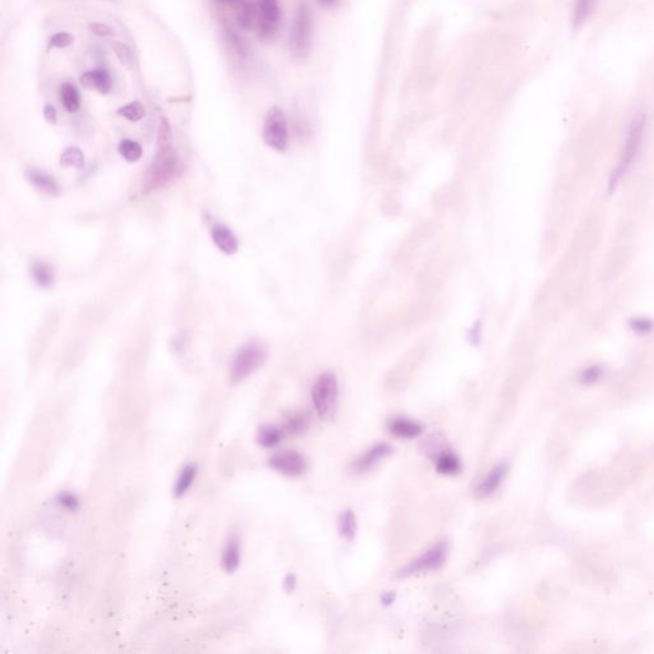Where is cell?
Listing matches in <instances>:
<instances>
[{
    "label": "cell",
    "instance_id": "1",
    "mask_svg": "<svg viewBox=\"0 0 654 654\" xmlns=\"http://www.w3.org/2000/svg\"><path fill=\"white\" fill-rule=\"evenodd\" d=\"M238 22L246 30L252 31L258 39L272 41L282 26V9L277 0H239Z\"/></svg>",
    "mask_w": 654,
    "mask_h": 654
},
{
    "label": "cell",
    "instance_id": "2",
    "mask_svg": "<svg viewBox=\"0 0 654 654\" xmlns=\"http://www.w3.org/2000/svg\"><path fill=\"white\" fill-rule=\"evenodd\" d=\"M179 165L173 144H157V154L146 172L144 187L146 191L165 186L174 177Z\"/></svg>",
    "mask_w": 654,
    "mask_h": 654
},
{
    "label": "cell",
    "instance_id": "3",
    "mask_svg": "<svg viewBox=\"0 0 654 654\" xmlns=\"http://www.w3.org/2000/svg\"><path fill=\"white\" fill-rule=\"evenodd\" d=\"M644 128H645V117L642 113H638L631 120L623 155L610 179V191H613V188L618 186V182L628 173L633 162H635L638 154L640 151V146H642Z\"/></svg>",
    "mask_w": 654,
    "mask_h": 654
},
{
    "label": "cell",
    "instance_id": "4",
    "mask_svg": "<svg viewBox=\"0 0 654 654\" xmlns=\"http://www.w3.org/2000/svg\"><path fill=\"white\" fill-rule=\"evenodd\" d=\"M313 19L311 8L302 1L295 14L290 31V51L295 58L303 59L311 53L312 48Z\"/></svg>",
    "mask_w": 654,
    "mask_h": 654
},
{
    "label": "cell",
    "instance_id": "5",
    "mask_svg": "<svg viewBox=\"0 0 654 654\" xmlns=\"http://www.w3.org/2000/svg\"><path fill=\"white\" fill-rule=\"evenodd\" d=\"M267 360V350L259 342H249L240 349L235 355L232 368H230V377L234 384L243 381L244 378L256 372L258 368L264 366Z\"/></svg>",
    "mask_w": 654,
    "mask_h": 654
},
{
    "label": "cell",
    "instance_id": "6",
    "mask_svg": "<svg viewBox=\"0 0 654 654\" xmlns=\"http://www.w3.org/2000/svg\"><path fill=\"white\" fill-rule=\"evenodd\" d=\"M337 377L330 372L321 375L313 385V404L321 420L334 418L337 412Z\"/></svg>",
    "mask_w": 654,
    "mask_h": 654
},
{
    "label": "cell",
    "instance_id": "7",
    "mask_svg": "<svg viewBox=\"0 0 654 654\" xmlns=\"http://www.w3.org/2000/svg\"><path fill=\"white\" fill-rule=\"evenodd\" d=\"M262 137L264 144L274 150L282 152L288 149V120L279 106H272L266 115Z\"/></svg>",
    "mask_w": 654,
    "mask_h": 654
},
{
    "label": "cell",
    "instance_id": "8",
    "mask_svg": "<svg viewBox=\"0 0 654 654\" xmlns=\"http://www.w3.org/2000/svg\"><path fill=\"white\" fill-rule=\"evenodd\" d=\"M447 553H449V543L446 540H442L436 546L430 548L427 553H423L417 560L407 565L405 568H402V570L397 571V575L399 578H408V576L415 575L422 571L438 570L445 564Z\"/></svg>",
    "mask_w": 654,
    "mask_h": 654
},
{
    "label": "cell",
    "instance_id": "9",
    "mask_svg": "<svg viewBox=\"0 0 654 654\" xmlns=\"http://www.w3.org/2000/svg\"><path fill=\"white\" fill-rule=\"evenodd\" d=\"M270 467L282 475L297 477L306 470V460L297 451H282L271 457Z\"/></svg>",
    "mask_w": 654,
    "mask_h": 654
},
{
    "label": "cell",
    "instance_id": "10",
    "mask_svg": "<svg viewBox=\"0 0 654 654\" xmlns=\"http://www.w3.org/2000/svg\"><path fill=\"white\" fill-rule=\"evenodd\" d=\"M79 84L87 90L97 91L100 95H108L112 91V77L105 68H96L84 72L79 77Z\"/></svg>",
    "mask_w": 654,
    "mask_h": 654
},
{
    "label": "cell",
    "instance_id": "11",
    "mask_svg": "<svg viewBox=\"0 0 654 654\" xmlns=\"http://www.w3.org/2000/svg\"><path fill=\"white\" fill-rule=\"evenodd\" d=\"M392 452V447L389 444H377L371 447L370 450L366 451L363 455L358 457L353 464V470L355 473H363L375 467L380 460L385 459L386 456L390 455Z\"/></svg>",
    "mask_w": 654,
    "mask_h": 654
},
{
    "label": "cell",
    "instance_id": "12",
    "mask_svg": "<svg viewBox=\"0 0 654 654\" xmlns=\"http://www.w3.org/2000/svg\"><path fill=\"white\" fill-rule=\"evenodd\" d=\"M24 177L31 186L35 187L40 192L46 193L49 196H58L59 186L56 180L40 169L30 168L24 172Z\"/></svg>",
    "mask_w": 654,
    "mask_h": 654
},
{
    "label": "cell",
    "instance_id": "13",
    "mask_svg": "<svg viewBox=\"0 0 654 654\" xmlns=\"http://www.w3.org/2000/svg\"><path fill=\"white\" fill-rule=\"evenodd\" d=\"M506 473H507V467L505 465L504 462L496 465L475 488V496L478 498H486L496 492V490L502 483Z\"/></svg>",
    "mask_w": 654,
    "mask_h": 654
},
{
    "label": "cell",
    "instance_id": "14",
    "mask_svg": "<svg viewBox=\"0 0 654 654\" xmlns=\"http://www.w3.org/2000/svg\"><path fill=\"white\" fill-rule=\"evenodd\" d=\"M211 235H212V240L215 243V246L222 251V253L225 254H234L238 251V239L235 237L234 233L225 225H215L212 232H211Z\"/></svg>",
    "mask_w": 654,
    "mask_h": 654
},
{
    "label": "cell",
    "instance_id": "15",
    "mask_svg": "<svg viewBox=\"0 0 654 654\" xmlns=\"http://www.w3.org/2000/svg\"><path fill=\"white\" fill-rule=\"evenodd\" d=\"M389 430L397 437L415 438L423 432V426L415 420L397 418V420H391Z\"/></svg>",
    "mask_w": 654,
    "mask_h": 654
},
{
    "label": "cell",
    "instance_id": "16",
    "mask_svg": "<svg viewBox=\"0 0 654 654\" xmlns=\"http://www.w3.org/2000/svg\"><path fill=\"white\" fill-rule=\"evenodd\" d=\"M59 99L63 108L66 109L68 113L79 112V106H81V96L74 84L71 82L61 84L59 89Z\"/></svg>",
    "mask_w": 654,
    "mask_h": 654
},
{
    "label": "cell",
    "instance_id": "17",
    "mask_svg": "<svg viewBox=\"0 0 654 654\" xmlns=\"http://www.w3.org/2000/svg\"><path fill=\"white\" fill-rule=\"evenodd\" d=\"M436 469L440 475H454L462 470V462L450 451H444L436 459Z\"/></svg>",
    "mask_w": 654,
    "mask_h": 654
},
{
    "label": "cell",
    "instance_id": "18",
    "mask_svg": "<svg viewBox=\"0 0 654 654\" xmlns=\"http://www.w3.org/2000/svg\"><path fill=\"white\" fill-rule=\"evenodd\" d=\"M31 274L37 285L41 288H48L54 282V271L46 262H42V261L35 262L32 264Z\"/></svg>",
    "mask_w": 654,
    "mask_h": 654
},
{
    "label": "cell",
    "instance_id": "19",
    "mask_svg": "<svg viewBox=\"0 0 654 654\" xmlns=\"http://www.w3.org/2000/svg\"><path fill=\"white\" fill-rule=\"evenodd\" d=\"M284 436V431L274 426H264L259 428L257 435L258 444L264 447H275Z\"/></svg>",
    "mask_w": 654,
    "mask_h": 654
},
{
    "label": "cell",
    "instance_id": "20",
    "mask_svg": "<svg viewBox=\"0 0 654 654\" xmlns=\"http://www.w3.org/2000/svg\"><path fill=\"white\" fill-rule=\"evenodd\" d=\"M597 0H575L574 6V12H573V24L578 29L584 24V22L588 19L589 16L595 9V4Z\"/></svg>",
    "mask_w": 654,
    "mask_h": 654
},
{
    "label": "cell",
    "instance_id": "21",
    "mask_svg": "<svg viewBox=\"0 0 654 654\" xmlns=\"http://www.w3.org/2000/svg\"><path fill=\"white\" fill-rule=\"evenodd\" d=\"M239 561V543L235 540H230L228 546L225 548V551H224V555H222V566H224L225 570L229 571V573H233V571L238 569Z\"/></svg>",
    "mask_w": 654,
    "mask_h": 654
},
{
    "label": "cell",
    "instance_id": "22",
    "mask_svg": "<svg viewBox=\"0 0 654 654\" xmlns=\"http://www.w3.org/2000/svg\"><path fill=\"white\" fill-rule=\"evenodd\" d=\"M339 532L348 542L355 540L357 535V519L352 510H345L339 519Z\"/></svg>",
    "mask_w": 654,
    "mask_h": 654
},
{
    "label": "cell",
    "instance_id": "23",
    "mask_svg": "<svg viewBox=\"0 0 654 654\" xmlns=\"http://www.w3.org/2000/svg\"><path fill=\"white\" fill-rule=\"evenodd\" d=\"M110 46L113 49V51H114V54L117 55V58L119 60L122 66L127 68V69H129V71L134 69L137 60H136V56H134L132 50L128 45L123 44V42L113 41L110 44Z\"/></svg>",
    "mask_w": 654,
    "mask_h": 654
},
{
    "label": "cell",
    "instance_id": "24",
    "mask_svg": "<svg viewBox=\"0 0 654 654\" xmlns=\"http://www.w3.org/2000/svg\"><path fill=\"white\" fill-rule=\"evenodd\" d=\"M118 150H119L120 157L128 162H139L141 157H142L141 144L139 142H136V141H133V139L120 141Z\"/></svg>",
    "mask_w": 654,
    "mask_h": 654
},
{
    "label": "cell",
    "instance_id": "25",
    "mask_svg": "<svg viewBox=\"0 0 654 654\" xmlns=\"http://www.w3.org/2000/svg\"><path fill=\"white\" fill-rule=\"evenodd\" d=\"M309 427V417L306 413H294L285 423V432L289 435H300L306 432Z\"/></svg>",
    "mask_w": 654,
    "mask_h": 654
},
{
    "label": "cell",
    "instance_id": "26",
    "mask_svg": "<svg viewBox=\"0 0 654 654\" xmlns=\"http://www.w3.org/2000/svg\"><path fill=\"white\" fill-rule=\"evenodd\" d=\"M60 165L64 168H82L84 165V152L79 147H68L60 157Z\"/></svg>",
    "mask_w": 654,
    "mask_h": 654
},
{
    "label": "cell",
    "instance_id": "27",
    "mask_svg": "<svg viewBox=\"0 0 654 654\" xmlns=\"http://www.w3.org/2000/svg\"><path fill=\"white\" fill-rule=\"evenodd\" d=\"M196 473H197V469L193 465H187L186 468L182 470L179 478L177 480V485H175V495L178 497L184 495L189 490V487L192 486L193 480L196 478Z\"/></svg>",
    "mask_w": 654,
    "mask_h": 654
},
{
    "label": "cell",
    "instance_id": "28",
    "mask_svg": "<svg viewBox=\"0 0 654 654\" xmlns=\"http://www.w3.org/2000/svg\"><path fill=\"white\" fill-rule=\"evenodd\" d=\"M117 114L126 118L129 122H139L144 118L146 115V109L139 101H132L127 104L124 106L118 109Z\"/></svg>",
    "mask_w": 654,
    "mask_h": 654
},
{
    "label": "cell",
    "instance_id": "29",
    "mask_svg": "<svg viewBox=\"0 0 654 654\" xmlns=\"http://www.w3.org/2000/svg\"><path fill=\"white\" fill-rule=\"evenodd\" d=\"M225 36H227V41L229 42V45L233 48L234 51H237L239 55L247 54V51H248L247 42H244V40L240 37L238 32H235L234 30L227 27L225 29Z\"/></svg>",
    "mask_w": 654,
    "mask_h": 654
},
{
    "label": "cell",
    "instance_id": "30",
    "mask_svg": "<svg viewBox=\"0 0 654 654\" xmlns=\"http://www.w3.org/2000/svg\"><path fill=\"white\" fill-rule=\"evenodd\" d=\"M74 37L68 32H58L49 39L48 49H64L72 45Z\"/></svg>",
    "mask_w": 654,
    "mask_h": 654
},
{
    "label": "cell",
    "instance_id": "31",
    "mask_svg": "<svg viewBox=\"0 0 654 654\" xmlns=\"http://www.w3.org/2000/svg\"><path fill=\"white\" fill-rule=\"evenodd\" d=\"M630 324L631 329L635 331L636 334H640V335L649 334L654 329L653 321L647 319V318H635V319L631 321Z\"/></svg>",
    "mask_w": 654,
    "mask_h": 654
},
{
    "label": "cell",
    "instance_id": "32",
    "mask_svg": "<svg viewBox=\"0 0 654 654\" xmlns=\"http://www.w3.org/2000/svg\"><path fill=\"white\" fill-rule=\"evenodd\" d=\"M602 376V368L600 366L589 367L582 375V382L585 385H592L597 382Z\"/></svg>",
    "mask_w": 654,
    "mask_h": 654
},
{
    "label": "cell",
    "instance_id": "33",
    "mask_svg": "<svg viewBox=\"0 0 654 654\" xmlns=\"http://www.w3.org/2000/svg\"><path fill=\"white\" fill-rule=\"evenodd\" d=\"M89 29H90L94 35H96L99 37H108L113 35V30L106 24H100V22H92V24H89Z\"/></svg>",
    "mask_w": 654,
    "mask_h": 654
},
{
    "label": "cell",
    "instance_id": "34",
    "mask_svg": "<svg viewBox=\"0 0 654 654\" xmlns=\"http://www.w3.org/2000/svg\"><path fill=\"white\" fill-rule=\"evenodd\" d=\"M44 118L48 122L49 124H56L58 114H56V109L51 104H46L44 106Z\"/></svg>",
    "mask_w": 654,
    "mask_h": 654
},
{
    "label": "cell",
    "instance_id": "35",
    "mask_svg": "<svg viewBox=\"0 0 654 654\" xmlns=\"http://www.w3.org/2000/svg\"><path fill=\"white\" fill-rule=\"evenodd\" d=\"M60 504L64 505L68 509H76L77 507V500L71 496V495H63L60 497Z\"/></svg>",
    "mask_w": 654,
    "mask_h": 654
},
{
    "label": "cell",
    "instance_id": "36",
    "mask_svg": "<svg viewBox=\"0 0 654 654\" xmlns=\"http://www.w3.org/2000/svg\"><path fill=\"white\" fill-rule=\"evenodd\" d=\"M295 583H297V580H295L294 575L290 574V575L287 576V578H285V584H284V585H285V589H287L288 592H293L295 588Z\"/></svg>",
    "mask_w": 654,
    "mask_h": 654
},
{
    "label": "cell",
    "instance_id": "37",
    "mask_svg": "<svg viewBox=\"0 0 654 654\" xmlns=\"http://www.w3.org/2000/svg\"><path fill=\"white\" fill-rule=\"evenodd\" d=\"M381 600H382L384 605L389 606L391 603H394V600H395V593H392V592H390V593H385V595L381 597Z\"/></svg>",
    "mask_w": 654,
    "mask_h": 654
},
{
    "label": "cell",
    "instance_id": "38",
    "mask_svg": "<svg viewBox=\"0 0 654 654\" xmlns=\"http://www.w3.org/2000/svg\"><path fill=\"white\" fill-rule=\"evenodd\" d=\"M219 4L222 6H238L239 0H215Z\"/></svg>",
    "mask_w": 654,
    "mask_h": 654
},
{
    "label": "cell",
    "instance_id": "39",
    "mask_svg": "<svg viewBox=\"0 0 654 654\" xmlns=\"http://www.w3.org/2000/svg\"><path fill=\"white\" fill-rule=\"evenodd\" d=\"M317 1L321 6H335L339 0H317Z\"/></svg>",
    "mask_w": 654,
    "mask_h": 654
}]
</instances>
